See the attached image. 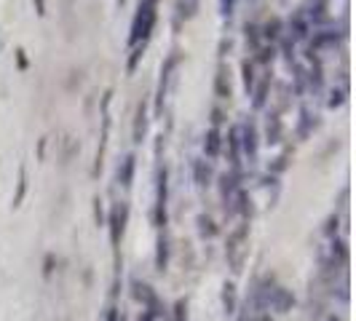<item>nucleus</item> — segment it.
Returning <instances> with one entry per match:
<instances>
[]
</instances>
